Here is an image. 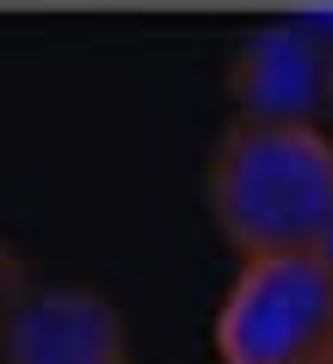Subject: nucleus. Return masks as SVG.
<instances>
[{
    "mask_svg": "<svg viewBox=\"0 0 333 364\" xmlns=\"http://www.w3.org/2000/svg\"><path fill=\"white\" fill-rule=\"evenodd\" d=\"M0 364H130V321L105 290L31 284L0 340Z\"/></svg>",
    "mask_w": 333,
    "mask_h": 364,
    "instance_id": "obj_4",
    "label": "nucleus"
},
{
    "mask_svg": "<svg viewBox=\"0 0 333 364\" xmlns=\"http://www.w3.org/2000/svg\"><path fill=\"white\" fill-rule=\"evenodd\" d=\"M31 296V266H25V253L0 235V340H6V327L19 315V303Z\"/></svg>",
    "mask_w": 333,
    "mask_h": 364,
    "instance_id": "obj_5",
    "label": "nucleus"
},
{
    "mask_svg": "<svg viewBox=\"0 0 333 364\" xmlns=\"http://www.w3.org/2000/svg\"><path fill=\"white\" fill-rule=\"evenodd\" d=\"M222 241L253 253H327L333 247V136L321 124H247L216 136L204 167Z\"/></svg>",
    "mask_w": 333,
    "mask_h": 364,
    "instance_id": "obj_1",
    "label": "nucleus"
},
{
    "mask_svg": "<svg viewBox=\"0 0 333 364\" xmlns=\"http://www.w3.org/2000/svg\"><path fill=\"white\" fill-rule=\"evenodd\" d=\"M210 346L216 364H333V247L241 259Z\"/></svg>",
    "mask_w": 333,
    "mask_h": 364,
    "instance_id": "obj_2",
    "label": "nucleus"
},
{
    "mask_svg": "<svg viewBox=\"0 0 333 364\" xmlns=\"http://www.w3.org/2000/svg\"><path fill=\"white\" fill-rule=\"evenodd\" d=\"M229 99L247 124H315L327 105V31L302 19L253 25L229 56Z\"/></svg>",
    "mask_w": 333,
    "mask_h": 364,
    "instance_id": "obj_3",
    "label": "nucleus"
},
{
    "mask_svg": "<svg viewBox=\"0 0 333 364\" xmlns=\"http://www.w3.org/2000/svg\"><path fill=\"white\" fill-rule=\"evenodd\" d=\"M327 105H333V31H327Z\"/></svg>",
    "mask_w": 333,
    "mask_h": 364,
    "instance_id": "obj_6",
    "label": "nucleus"
}]
</instances>
